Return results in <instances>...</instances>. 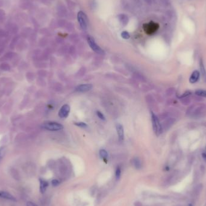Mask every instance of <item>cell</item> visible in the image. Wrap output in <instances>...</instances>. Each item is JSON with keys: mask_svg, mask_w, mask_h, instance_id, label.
<instances>
[{"mask_svg": "<svg viewBox=\"0 0 206 206\" xmlns=\"http://www.w3.org/2000/svg\"><path fill=\"white\" fill-rule=\"evenodd\" d=\"M180 99V102L184 105H189L191 102L192 99L190 98V96H187L185 97H183Z\"/></svg>", "mask_w": 206, "mask_h": 206, "instance_id": "17", "label": "cell"}, {"mask_svg": "<svg viewBox=\"0 0 206 206\" xmlns=\"http://www.w3.org/2000/svg\"><path fill=\"white\" fill-rule=\"evenodd\" d=\"M52 186H55V187L57 186L60 184V182L57 180H53L52 181Z\"/></svg>", "mask_w": 206, "mask_h": 206, "instance_id": "26", "label": "cell"}, {"mask_svg": "<svg viewBox=\"0 0 206 206\" xmlns=\"http://www.w3.org/2000/svg\"><path fill=\"white\" fill-rule=\"evenodd\" d=\"M121 170L119 168H118L116 169V173H115V176H116V180H119L121 177Z\"/></svg>", "mask_w": 206, "mask_h": 206, "instance_id": "23", "label": "cell"}, {"mask_svg": "<svg viewBox=\"0 0 206 206\" xmlns=\"http://www.w3.org/2000/svg\"><path fill=\"white\" fill-rule=\"evenodd\" d=\"M200 72L202 76V78L203 80L206 82V69L203 63V60L202 59H200Z\"/></svg>", "mask_w": 206, "mask_h": 206, "instance_id": "15", "label": "cell"}, {"mask_svg": "<svg viewBox=\"0 0 206 206\" xmlns=\"http://www.w3.org/2000/svg\"><path fill=\"white\" fill-rule=\"evenodd\" d=\"M186 116L192 119H200L206 116V105L203 103H197L189 106L186 112Z\"/></svg>", "mask_w": 206, "mask_h": 206, "instance_id": "1", "label": "cell"}, {"mask_svg": "<svg viewBox=\"0 0 206 206\" xmlns=\"http://www.w3.org/2000/svg\"><path fill=\"white\" fill-rule=\"evenodd\" d=\"M75 124H76L77 126H78V127H82V128H86V127H87V126L85 123H81V122H80V123H75Z\"/></svg>", "mask_w": 206, "mask_h": 206, "instance_id": "24", "label": "cell"}, {"mask_svg": "<svg viewBox=\"0 0 206 206\" xmlns=\"http://www.w3.org/2000/svg\"><path fill=\"white\" fill-rule=\"evenodd\" d=\"M180 178V173L179 171H176L171 174L166 181V184L168 185H172L179 180Z\"/></svg>", "mask_w": 206, "mask_h": 206, "instance_id": "8", "label": "cell"}, {"mask_svg": "<svg viewBox=\"0 0 206 206\" xmlns=\"http://www.w3.org/2000/svg\"><path fill=\"white\" fill-rule=\"evenodd\" d=\"M145 1H146L147 2H148V3H149V2H151V0H145Z\"/></svg>", "mask_w": 206, "mask_h": 206, "instance_id": "30", "label": "cell"}, {"mask_svg": "<svg viewBox=\"0 0 206 206\" xmlns=\"http://www.w3.org/2000/svg\"><path fill=\"white\" fill-rule=\"evenodd\" d=\"M0 198L8 200H10V201H16V198L13 195H12L9 192H4V191H0Z\"/></svg>", "mask_w": 206, "mask_h": 206, "instance_id": "12", "label": "cell"}, {"mask_svg": "<svg viewBox=\"0 0 206 206\" xmlns=\"http://www.w3.org/2000/svg\"><path fill=\"white\" fill-rule=\"evenodd\" d=\"M116 131L118 135L119 140L120 141H123L124 139V132L123 126L119 124H116Z\"/></svg>", "mask_w": 206, "mask_h": 206, "instance_id": "13", "label": "cell"}, {"mask_svg": "<svg viewBox=\"0 0 206 206\" xmlns=\"http://www.w3.org/2000/svg\"><path fill=\"white\" fill-rule=\"evenodd\" d=\"M70 112V107L68 104H65L62 107L59 112V116L62 118L68 117Z\"/></svg>", "mask_w": 206, "mask_h": 206, "instance_id": "9", "label": "cell"}, {"mask_svg": "<svg viewBox=\"0 0 206 206\" xmlns=\"http://www.w3.org/2000/svg\"><path fill=\"white\" fill-rule=\"evenodd\" d=\"M100 155L103 159H107L108 157V153L105 150H101L100 151Z\"/></svg>", "mask_w": 206, "mask_h": 206, "instance_id": "20", "label": "cell"}, {"mask_svg": "<svg viewBox=\"0 0 206 206\" xmlns=\"http://www.w3.org/2000/svg\"><path fill=\"white\" fill-rule=\"evenodd\" d=\"M200 77V72L197 70H195L192 73L190 77L189 78V82L192 84L196 83L199 80Z\"/></svg>", "mask_w": 206, "mask_h": 206, "instance_id": "11", "label": "cell"}, {"mask_svg": "<svg viewBox=\"0 0 206 206\" xmlns=\"http://www.w3.org/2000/svg\"><path fill=\"white\" fill-rule=\"evenodd\" d=\"M133 165L136 169H140L141 168V162L137 158L133 160Z\"/></svg>", "mask_w": 206, "mask_h": 206, "instance_id": "19", "label": "cell"}, {"mask_svg": "<svg viewBox=\"0 0 206 206\" xmlns=\"http://www.w3.org/2000/svg\"><path fill=\"white\" fill-rule=\"evenodd\" d=\"M118 20L123 26L127 25L129 23V17L125 14H120L118 16Z\"/></svg>", "mask_w": 206, "mask_h": 206, "instance_id": "14", "label": "cell"}, {"mask_svg": "<svg viewBox=\"0 0 206 206\" xmlns=\"http://www.w3.org/2000/svg\"><path fill=\"white\" fill-rule=\"evenodd\" d=\"M195 94L196 95H198L199 97H201L203 98H206V91L205 90H202V89L197 90Z\"/></svg>", "mask_w": 206, "mask_h": 206, "instance_id": "18", "label": "cell"}, {"mask_svg": "<svg viewBox=\"0 0 206 206\" xmlns=\"http://www.w3.org/2000/svg\"><path fill=\"white\" fill-rule=\"evenodd\" d=\"M4 150V147H0V161L2 159V158Z\"/></svg>", "mask_w": 206, "mask_h": 206, "instance_id": "27", "label": "cell"}, {"mask_svg": "<svg viewBox=\"0 0 206 206\" xmlns=\"http://www.w3.org/2000/svg\"><path fill=\"white\" fill-rule=\"evenodd\" d=\"M192 92L190 91H187L186 92H184L183 94H181L179 97V98H181L183 97H187V96H191L192 95Z\"/></svg>", "mask_w": 206, "mask_h": 206, "instance_id": "22", "label": "cell"}, {"mask_svg": "<svg viewBox=\"0 0 206 206\" xmlns=\"http://www.w3.org/2000/svg\"><path fill=\"white\" fill-rule=\"evenodd\" d=\"M48 186V183L46 181L40 180V191L42 194H44Z\"/></svg>", "mask_w": 206, "mask_h": 206, "instance_id": "16", "label": "cell"}, {"mask_svg": "<svg viewBox=\"0 0 206 206\" xmlns=\"http://www.w3.org/2000/svg\"><path fill=\"white\" fill-rule=\"evenodd\" d=\"M159 28V25L157 23L153 21L144 25V29L148 34H152L155 33Z\"/></svg>", "mask_w": 206, "mask_h": 206, "instance_id": "6", "label": "cell"}, {"mask_svg": "<svg viewBox=\"0 0 206 206\" xmlns=\"http://www.w3.org/2000/svg\"><path fill=\"white\" fill-rule=\"evenodd\" d=\"M97 115H98V116L101 119H102V120H105V117H104V116L103 115V113H101V112H97Z\"/></svg>", "mask_w": 206, "mask_h": 206, "instance_id": "25", "label": "cell"}, {"mask_svg": "<svg viewBox=\"0 0 206 206\" xmlns=\"http://www.w3.org/2000/svg\"><path fill=\"white\" fill-rule=\"evenodd\" d=\"M92 88V85L90 84H81L77 86L76 89V91L78 92H86L90 91Z\"/></svg>", "mask_w": 206, "mask_h": 206, "instance_id": "10", "label": "cell"}, {"mask_svg": "<svg viewBox=\"0 0 206 206\" xmlns=\"http://www.w3.org/2000/svg\"><path fill=\"white\" fill-rule=\"evenodd\" d=\"M42 127L49 131H59L63 129L62 124L55 122H45L42 124Z\"/></svg>", "mask_w": 206, "mask_h": 206, "instance_id": "5", "label": "cell"}, {"mask_svg": "<svg viewBox=\"0 0 206 206\" xmlns=\"http://www.w3.org/2000/svg\"><path fill=\"white\" fill-rule=\"evenodd\" d=\"M202 157H203V160L206 162V153H202Z\"/></svg>", "mask_w": 206, "mask_h": 206, "instance_id": "29", "label": "cell"}, {"mask_svg": "<svg viewBox=\"0 0 206 206\" xmlns=\"http://www.w3.org/2000/svg\"><path fill=\"white\" fill-rule=\"evenodd\" d=\"M77 19L78 23L83 30H86L88 26V18L86 15L82 11L78 13Z\"/></svg>", "mask_w": 206, "mask_h": 206, "instance_id": "4", "label": "cell"}, {"mask_svg": "<svg viewBox=\"0 0 206 206\" xmlns=\"http://www.w3.org/2000/svg\"><path fill=\"white\" fill-rule=\"evenodd\" d=\"M27 206H37L34 203H33V202H31V201H28L27 203Z\"/></svg>", "mask_w": 206, "mask_h": 206, "instance_id": "28", "label": "cell"}, {"mask_svg": "<svg viewBox=\"0 0 206 206\" xmlns=\"http://www.w3.org/2000/svg\"><path fill=\"white\" fill-rule=\"evenodd\" d=\"M203 189V185L201 183H199L194 186L191 192L190 200L196 202L197 200L199 198Z\"/></svg>", "mask_w": 206, "mask_h": 206, "instance_id": "3", "label": "cell"}, {"mask_svg": "<svg viewBox=\"0 0 206 206\" xmlns=\"http://www.w3.org/2000/svg\"><path fill=\"white\" fill-rule=\"evenodd\" d=\"M151 119H152V124L153 130L154 131L155 134L157 136H159L162 134L163 128L162 124L160 123V121L157 116L155 115L154 113H151Z\"/></svg>", "mask_w": 206, "mask_h": 206, "instance_id": "2", "label": "cell"}, {"mask_svg": "<svg viewBox=\"0 0 206 206\" xmlns=\"http://www.w3.org/2000/svg\"><path fill=\"white\" fill-rule=\"evenodd\" d=\"M87 42L88 44L89 45L90 47L92 48V50L93 51L99 54H104V52L103 50L97 44V43L95 42L94 39L91 36H89L87 37Z\"/></svg>", "mask_w": 206, "mask_h": 206, "instance_id": "7", "label": "cell"}, {"mask_svg": "<svg viewBox=\"0 0 206 206\" xmlns=\"http://www.w3.org/2000/svg\"></svg>", "mask_w": 206, "mask_h": 206, "instance_id": "31", "label": "cell"}, {"mask_svg": "<svg viewBox=\"0 0 206 206\" xmlns=\"http://www.w3.org/2000/svg\"><path fill=\"white\" fill-rule=\"evenodd\" d=\"M121 37L124 39H129V38L130 37V35L127 31H123L121 33Z\"/></svg>", "mask_w": 206, "mask_h": 206, "instance_id": "21", "label": "cell"}]
</instances>
